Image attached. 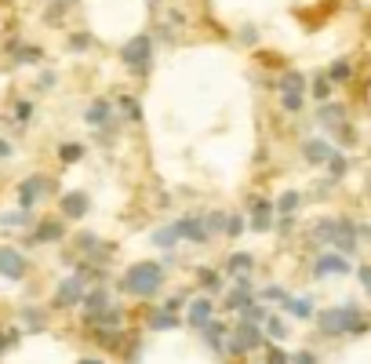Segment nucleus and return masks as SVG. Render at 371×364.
I'll return each mask as SVG.
<instances>
[{
    "label": "nucleus",
    "instance_id": "8",
    "mask_svg": "<svg viewBox=\"0 0 371 364\" xmlns=\"http://www.w3.org/2000/svg\"><path fill=\"white\" fill-rule=\"evenodd\" d=\"M48 189H51V182H48V179H44V175H33V179H26V182L18 186V204L30 211V208H33L44 194H48Z\"/></svg>",
    "mask_w": 371,
    "mask_h": 364
},
{
    "label": "nucleus",
    "instance_id": "52",
    "mask_svg": "<svg viewBox=\"0 0 371 364\" xmlns=\"http://www.w3.org/2000/svg\"><path fill=\"white\" fill-rule=\"evenodd\" d=\"M11 153H15V149H11V142H8V139H0V157H4V161H8Z\"/></svg>",
    "mask_w": 371,
    "mask_h": 364
},
{
    "label": "nucleus",
    "instance_id": "26",
    "mask_svg": "<svg viewBox=\"0 0 371 364\" xmlns=\"http://www.w3.org/2000/svg\"><path fill=\"white\" fill-rule=\"evenodd\" d=\"M277 88H280V92H302V95H306V77H302L298 70H288V73L277 80Z\"/></svg>",
    "mask_w": 371,
    "mask_h": 364
},
{
    "label": "nucleus",
    "instance_id": "19",
    "mask_svg": "<svg viewBox=\"0 0 371 364\" xmlns=\"http://www.w3.org/2000/svg\"><path fill=\"white\" fill-rule=\"evenodd\" d=\"M324 77L332 80V84H349V80H353V62H349V58H335L332 66H327Z\"/></svg>",
    "mask_w": 371,
    "mask_h": 364
},
{
    "label": "nucleus",
    "instance_id": "57",
    "mask_svg": "<svg viewBox=\"0 0 371 364\" xmlns=\"http://www.w3.org/2000/svg\"><path fill=\"white\" fill-rule=\"evenodd\" d=\"M367 189H371V186H367Z\"/></svg>",
    "mask_w": 371,
    "mask_h": 364
},
{
    "label": "nucleus",
    "instance_id": "33",
    "mask_svg": "<svg viewBox=\"0 0 371 364\" xmlns=\"http://www.w3.org/2000/svg\"><path fill=\"white\" fill-rule=\"evenodd\" d=\"M346 168H349V161L339 153V149H335V153L332 157H327V171H332V182H339L342 175H346Z\"/></svg>",
    "mask_w": 371,
    "mask_h": 364
},
{
    "label": "nucleus",
    "instance_id": "40",
    "mask_svg": "<svg viewBox=\"0 0 371 364\" xmlns=\"http://www.w3.org/2000/svg\"><path fill=\"white\" fill-rule=\"evenodd\" d=\"M313 237H317V241H332V237H335V219L317 222V226H313Z\"/></svg>",
    "mask_w": 371,
    "mask_h": 364
},
{
    "label": "nucleus",
    "instance_id": "32",
    "mask_svg": "<svg viewBox=\"0 0 371 364\" xmlns=\"http://www.w3.org/2000/svg\"><path fill=\"white\" fill-rule=\"evenodd\" d=\"M240 317L251 320V325H262V320H266L270 313H266V306H262V303H255V299H251V303H248L244 310H240Z\"/></svg>",
    "mask_w": 371,
    "mask_h": 364
},
{
    "label": "nucleus",
    "instance_id": "51",
    "mask_svg": "<svg viewBox=\"0 0 371 364\" xmlns=\"http://www.w3.org/2000/svg\"><path fill=\"white\" fill-rule=\"evenodd\" d=\"M357 277H360V284L367 288V295H371V266H360V270H357Z\"/></svg>",
    "mask_w": 371,
    "mask_h": 364
},
{
    "label": "nucleus",
    "instance_id": "38",
    "mask_svg": "<svg viewBox=\"0 0 371 364\" xmlns=\"http://www.w3.org/2000/svg\"><path fill=\"white\" fill-rule=\"evenodd\" d=\"M295 208H298V194H295V189H288V194L277 201V211H280V215H291Z\"/></svg>",
    "mask_w": 371,
    "mask_h": 364
},
{
    "label": "nucleus",
    "instance_id": "47",
    "mask_svg": "<svg viewBox=\"0 0 371 364\" xmlns=\"http://www.w3.org/2000/svg\"><path fill=\"white\" fill-rule=\"evenodd\" d=\"M26 219H30V211H26V208H18V211H11V215H4L0 222H8V226H18V222H26Z\"/></svg>",
    "mask_w": 371,
    "mask_h": 364
},
{
    "label": "nucleus",
    "instance_id": "31",
    "mask_svg": "<svg viewBox=\"0 0 371 364\" xmlns=\"http://www.w3.org/2000/svg\"><path fill=\"white\" fill-rule=\"evenodd\" d=\"M280 306L288 310V313H295V317H310V313H313V303H310V299H284Z\"/></svg>",
    "mask_w": 371,
    "mask_h": 364
},
{
    "label": "nucleus",
    "instance_id": "24",
    "mask_svg": "<svg viewBox=\"0 0 371 364\" xmlns=\"http://www.w3.org/2000/svg\"><path fill=\"white\" fill-rule=\"evenodd\" d=\"M70 8H73L70 0H51V4L44 8V23H48V26H58L62 18H65V11H70Z\"/></svg>",
    "mask_w": 371,
    "mask_h": 364
},
{
    "label": "nucleus",
    "instance_id": "16",
    "mask_svg": "<svg viewBox=\"0 0 371 364\" xmlns=\"http://www.w3.org/2000/svg\"><path fill=\"white\" fill-rule=\"evenodd\" d=\"M84 211H87V194H84V189H73V194L62 197V215L65 219H80Z\"/></svg>",
    "mask_w": 371,
    "mask_h": 364
},
{
    "label": "nucleus",
    "instance_id": "44",
    "mask_svg": "<svg viewBox=\"0 0 371 364\" xmlns=\"http://www.w3.org/2000/svg\"><path fill=\"white\" fill-rule=\"evenodd\" d=\"M204 222H208V233H218L226 226V215H222V211H211V215H204Z\"/></svg>",
    "mask_w": 371,
    "mask_h": 364
},
{
    "label": "nucleus",
    "instance_id": "12",
    "mask_svg": "<svg viewBox=\"0 0 371 364\" xmlns=\"http://www.w3.org/2000/svg\"><path fill=\"white\" fill-rule=\"evenodd\" d=\"M332 153H335V146L327 142V139H310V142L302 146V157L310 161V164H327V157H332Z\"/></svg>",
    "mask_w": 371,
    "mask_h": 364
},
{
    "label": "nucleus",
    "instance_id": "11",
    "mask_svg": "<svg viewBox=\"0 0 371 364\" xmlns=\"http://www.w3.org/2000/svg\"><path fill=\"white\" fill-rule=\"evenodd\" d=\"M332 273H349V259L346 255H320V259L313 263V277H332Z\"/></svg>",
    "mask_w": 371,
    "mask_h": 364
},
{
    "label": "nucleus",
    "instance_id": "10",
    "mask_svg": "<svg viewBox=\"0 0 371 364\" xmlns=\"http://www.w3.org/2000/svg\"><path fill=\"white\" fill-rule=\"evenodd\" d=\"M332 241L339 244L342 255H353V251H357V226L346 222V219H335V237H332Z\"/></svg>",
    "mask_w": 371,
    "mask_h": 364
},
{
    "label": "nucleus",
    "instance_id": "25",
    "mask_svg": "<svg viewBox=\"0 0 371 364\" xmlns=\"http://www.w3.org/2000/svg\"><path fill=\"white\" fill-rule=\"evenodd\" d=\"M251 299H255V295H251V291H248V284H237V288H233V291H229V295H226V306H229V310H237V313H240V310H244V306H248V303H251Z\"/></svg>",
    "mask_w": 371,
    "mask_h": 364
},
{
    "label": "nucleus",
    "instance_id": "54",
    "mask_svg": "<svg viewBox=\"0 0 371 364\" xmlns=\"http://www.w3.org/2000/svg\"><path fill=\"white\" fill-rule=\"evenodd\" d=\"M80 364H102V360H99V357H84Z\"/></svg>",
    "mask_w": 371,
    "mask_h": 364
},
{
    "label": "nucleus",
    "instance_id": "3",
    "mask_svg": "<svg viewBox=\"0 0 371 364\" xmlns=\"http://www.w3.org/2000/svg\"><path fill=\"white\" fill-rule=\"evenodd\" d=\"M161 284H164V266L161 263H135V266H127V273H124V291L135 295V299L157 295Z\"/></svg>",
    "mask_w": 371,
    "mask_h": 364
},
{
    "label": "nucleus",
    "instance_id": "56",
    "mask_svg": "<svg viewBox=\"0 0 371 364\" xmlns=\"http://www.w3.org/2000/svg\"><path fill=\"white\" fill-rule=\"evenodd\" d=\"M70 4H80V0H70Z\"/></svg>",
    "mask_w": 371,
    "mask_h": 364
},
{
    "label": "nucleus",
    "instance_id": "39",
    "mask_svg": "<svg viewBox=\"0 0 371 364\" xmlns=\"http://www.w3.org/2000/svg\"><path fill=\"white\" fill-rule=\"evenodd\" d=\"M22 320H26V328H30V332H40V328H44V313L33 310V306H30V310H22Z\"/></svg>",
    "mask_w": 371,
    "mask_h": 364
},
{
    "label": "nucleus",
    "instance_id": "1",
    "mask_svg": "<svg viewBox=\"0 0 371 364\" xmlns=\"http://www.w3.org/2000/svg\"><path fill=\"white\" fill-rule=\"evenodd\" d=\"M153 33H135V37H127L124 44H120V51H117V58L124 62V70L131 73V77H149V70H153Z\"/></svg>",
    "mask_w": 371,
    "mask_h": 364
},
{
    "label": "nucleus",
    "instance_id": "4",
    "mask_svg": "<svg viewBox=\"0 0 371 364\" xmlns=\"http://www.w3.org/2000/svg\"><path fill=\"white\" fill-rule=\"evenodd\" d=\"M113 120H117V113H113V102L109 99H92L87 102V110H84V124L87 127H99L102 132V127H109Z\"/></svg>",
    "mask_w": 371,
    "mask_h": 364
},
{
    "label": "nucleus",
    "instance_id": "48",
    "mask_svg": "<svg viewBox=\"0 0 371 364\" xmlns=\"http://www.w3.org/2000/svg\"><path fill=\"white\" fill-rule=\"evenodd\" d=\"M15 342H18V332H0V353L8 346H15Z\"/></svg>",
    "mask_w": 371,
    "mask_h": 364
},
{
    "label": "nucleus",
    "instance_id": "20",
    "mask_svg": "<svg viewBox=\"0 0 371 364\" xmlns=\"http://www.w3.org/2000/svg\"><path fill=\"white\" fill-rule=\"evenodd\" d=\"M80 306H84V313H99V310H106V306H109V291H106V288H92V291H84Z\"/></svg>",
    "mask_w": 371,
    "mask_h": 364
},
{
    "label": "nucleus",
    "instance_id": "21",
    "mask_svg": "<svg viewBox=\"0 0 371 364\" xmlns=\"http://www.w3.org/2000/svg\"><path fill=\"white\" fill-rule=\"evenodd\" d=\"M65 48H70L73 55H84V51H92V48H95V37L87 33V30H77V33L65 37Z\"/></svg>",
    "mask_w": 371,
    "mask_h": 364
},
{
    "label": "nucleus",
    "instance_id": "6",
    "mask_svg": "<svg viewBox=\"0 0 371 364\" xmlns=\"http://www.w3.org/2000/svg\"><path fill=\"white\" fill-rule=\"evenodd\" d=\"M26 255L18 248H0V277H8V281H22L26 277Z\"/></svg>",
    "mask_w": 371,
    "mask_h": 364
},
{
    "label": "nucleus",
    "instance_id": "55",
    "mask_svg": "<svg viewBox=\"0 0 371 364\" xmlns=\"http://www.w3.org/2000/svg\"><path fill=\"white\" fill-rule=\"evenodd\" d=\"M146 4H149V8H161V0H146Z\"/></svg>",
    "mask_w": 371,
    "mask_h": 364
},
{
    "label": "nucleus",
    "instance_id": "17",
    "mask_svg": "<svg viewBox=\"0 0 371 364\" xmlns=\"http://www.w3.org/2000/svg\"><path fill=\"white\" fill-rule=\"evenodd\" d=\"M317 120H320L324 127H335V124H342V120H346V106H342V102H320Z\"/></svg>",
    "mask_w": 371,
    "mask_h": 364
},
{
    "label": "nucleus",
    "instance_id": "37",
    "mask_svg": "<svg viewBox=\"0 0 371 364\" xmlns=\"http://www.w3.org/2000/svg\"><path fill=\"white\" fill-rule=\"evenodd\" d=\"M327 95H332V80H327L324 73L313 77V99H317V102H327Z\"/></svg>",
    "mask_w": 371,
    "mask_h": 364
},
{
    "label": "nucleus",
    "instance_id": "53",
    "mask_svg": "<svg viewBox=\"0 0 371 364\" xmlns=\"http://www.w3.org/2000/svg\"><path fill=\"white\" fill-rule=\"evenodd\" d=\"M295 364H317V357H313V353H298Z\"/></svg>",
    "mask_w": 371,
    "mask_h": 364
},
{
    "label": "nucleus",
    "instance_id": "34",
    "mask_svg": "<svg viewBox=\"0 0 371 364\" xmlns=\"http://www.w3.org/2000/svg\"><path fill=\"white\" fill-rule=\"evenodd\" d=\"M30 120H33V102H30V99H18V102H15V124L26 127Z\"/></svg>",
    "mask_w": 371,
    "mask_h": 364
},
{
    "label": "nucleus",
    "instance_id": "27",
    "mask_svg": "<svg viewBox=\"0 0 371 364\" xmlns=\"http://www.w3.org/2000/svg\"><path fill=\"white\" fill-rule=\"evenodd\" d=\"M84 153H87V149L80 142H62L58 146V161L62 164H77V161H84Z\"/></svg>",
    "mask_w": 371,
    "mask_h": 364
},
{
    "label": "nucleus",
    "instance_id": "42",
    "mask_svg": "<svg viewBox=\"0 0 371 364\" xmlns=\"http://www.w3.org/2000/svg\"><path fill=\"white\" fill-rule=\"evenodd\" d=\"M51 88H58V73L55 70H44L40 80H37V92H51Z\"/></svg>",
    "mask_w": 371,
    "mask_h": 364
},
{
    "label": "nucleus",
    "instance_id": "2",
    "mask_svg": "<svg viewBox=\"0 0 371 364\" xmlns=\"http://www.w3.org/2000/svg\"><path fill=\"white\" fill-rule=\"evenodd\" d=\"M317 325L324 335H364L371 325H367V317L357 310V306H332V310H324L317 317Z\"/></svg>",
    "mask_w": 371,
    "mask_h": 364
},
{
    "label": "nucleus",
    "instance_id": "43",
    "mask_svg": "<svg viewBox=\"0 0 371 364\" xmlns=\"http://www.w3.org/2000/svg\"><path fill=\"white\" fill-rule=\"evenodd\" d=\"M196 281H201L208 291H215V288H218V273H215V270H196Z\"/></svg>",
    "mask_w": 371,
    "mask_h": 364
},
{
    "label": "nucleus",
    "instance_id": "7",
    "mask_svg": "<svg viewBox=\"0 0 371 364\" xmlns=\"http://www.w3.org/2000/svg\"><path fill=\"white\" fill-rule=\"evenodd\" d=\"M175 233H179V237H186V241H193V244H208V241H211L208 222H204L201 215H186V219H179V222H175Z\"/></svg>",
    "mask_w": 371,
    "mask_h": 364
},
{
    "label": "nucleus",
    "instance_id": "15",
    "mask_svg": "<svg viewBox=\"0 0 371 364\" xmlns=\"http://www.w3.org/2000/svg\"><path fill=\"white\" fill-rule=\"evenodd\" d=\"M226 332H229V325H222V320H208V325L201 328V339L208 342L211 350H218L222 353V342H226Z\"/></svg>",
    "mask_w": 371,
    "mask_h": 364
},
{
    "label": "nucleus",
    "instance_id": "28",
    "mask_svg": "<svg viewBox=\"0 0 371 364\" xmlns=\"http://www.w3.org/2000/svg\"><path fill=\"white\" fill-rule=\"evenodd\" d=\"M149 328H157V332H168V328H179V317H175L171 310H157L149 317Z\"/></svg>",
    "mask_w": 371,
    "mask_h": 364
},
{
    "label": "nucleus",
    "instance_id": "13",
    "mask_svg": "<svg viewBox=\"0 0 371 364\" xmlns=\"http://www.w3.org/2000/svg\"><path fill=\"white\" fill-rule=\"evenodd\" d=\"M11 62H15V66H40V62H44V48L40 44H26V40H22V44L11 51Z\"/></svg>",
    "mask_w": 371,
    "mask_h": 364
},
{
    "label": "nucleus",
    "instance_id": "29",
    "mask_svg": "<svg viewBox=\"0 0 371 364\" xmlns=\"http://www.w3.org/2000/svg\"><path fill=\"white\" fill-rule=\"evenodd\" d=\"M251 263H255V259H251L248 251H237V255H229V259H226V270L240 277V273H248V270H251Z\"/></svg>",
    "mask_w": 371,
    "mask_h": 364
},
{
    "label": "nucleus",
    "instance_id": "23",
    "mask_svg": "<svg viewBox=\"0 0 371 364\" xmlns=\"http://www.w3.org/2000/svg\"><path fill=\"white\" fill-rule=\"evenodd\" d=\"M117 106L124 110V120H131V124H142V102H139L135 95H117Z\"/></svg>",
    "mask_w": 371,
    "mask_h": 364
},
{
    "label": "nucleus",
    "instance_id": "50",
    "mask_svg": "<svg viewBox=\"0 0 371 364\" xmlns=\"http://www.w3.org/2000/svg\"><path fill=\"white\" fill-rule=\"evenodd\" d=\"M182 303H186V295H171L168 303H164V310H171V313H175V310H182Z\"/></svg>",
    "mask_w": 371,
    "mask_h": 364
},
{
    "label": "nucleus",
    "instance_id": "5",
    "mask_svg": "<svg viewBox=\"0 0 371 364\" xmlns=\"http://www.w3.org/2000/svg\"><path fill=\"white\" fill-rule=\"evenodd\" d=\"M87 284H84V273H73V277H65V281L55 288V306H77L80 299H84Z\"/></svg>",
    "mask_w": 371,
    "mask_h": 364
},
{
    "label": "nucleus",
    "instance_id": "35",
    "mask_svg": "<svg viewBox=\"0 0 371 364\" xmlns=\"http://www.w3.org/2000/svg\"><path fill=\"white\" fill-rule=\"evenodd\" d=\"M175 241H179V233H175V222L153 233V244H157V248H175Z\"/></svg>",
    "mask_w": 371,
    "mask_h": 364
},
{
    "label": "nucleus",
    "instance_id": "9",
    "mask_svg": "<svg viewBox=\"0 0 371 364\" xmlns=\"http://www.w3.org/2000/svg\"><path fill=\"white\" fill-rule=\"evenodd\" d=\"M233 339L240 342V350H258L262 346V328L258 325H251V320H240V325L233 328Z\"/></svg>",
    "mask_w": 371,
    "mask_h": 364
},
{
    "label": "nucleus",
    "instance_id": "36",
    "mask_svg": "<svg viewBox=\"0 0 371 364\" xmlns=\"http://www.w3.org/2000/svg\"><path fill=\"white\" fill-rule=\"evenodd\" d=\"M262 325H266V335H270V339H284V335H288V325H284L280 317H266Z\"/></svg>",
    "mask_w": 371,
    "mask_h": 364
},
{
    "label": "nucleus",
    "instance_id": "18",
    "mask_svg": "<svg viewBox=\"0 0 371 364\" xmlns=\"http://www.w3.org/2000/svg\"><path fill=\"white\" fill-rule=\"evenodd\" d=\"M251 226L255 230H270L273 226V204L270 201H251Z\"/></svg>",
    "mask_w": 371,
    "mask_h": 364
},
{
    "label": "nucleus",
    "instance_id": "30",
    "mask_svg": "<svg viewBox=\"0 0 371 364\" xmlns=\"http://www.w3.org/2000/svg\"><path fill=\"white\" fill-rule=\"evenodd\" d=\"M302 102H306V95H302V92H280V106H284V113H302Z\"/></svg>",
    "mask_w": 371,
    "mask_h": 364
},
{
    "label": "nucleus",
    "instance_id": "14",
    "mask_svg": "<svg viewBox=\"0 0 371 364\" xmlns=\"http://www.w3.org/2000/svg\"><path fill=\"white\" fill-rule=\"evenodd\" d=\"M211 313H215V303L211 299H196V303L189 306V317H186V325H193L196 332H201L208 320H211Z\"/></svg>",
    "mask_w": 371,
    "mask_h": 364
},
{
    "label": "nucleus",
    "instance_id": "45",
    "mask_svg": "<svg viewBox=\"0 0 371 364\" xmlns=\"http://www.w3.org/2000/svg\"><path fill=\"white\" fill-rule=\"evenodd\" d=\"M266 364H291V357L284 353L280 346H270V353H266Z\"/></svg>",
    "mask_w": 371,
    "mask_h": 364
},
{
    "label": "nucleus",
    "instance_id": "46",
    "mask_svg": "<svg viewBox=\"0 0 371 364\" xmlns=\"http://www.w3.org/2000/svg\"><path fill=\"white\" fill-rule=\"evenodd\" d=\"M240 44H248V48L258 44V30L255 26H240Z\"/></svg>",
    "mask_w": 371,
    "mask_h": 364
},
{
    "label": "nucleus",
    "instance_id": "49",
    "mask_svg": "<svg viewBox=\"0 0 371 364\" xmlns=\"http://www.w3.org/2000/svg\"><path fill=\"white\" fill-rule=\"evenodd\" d=\"M262 295H266L270 303H284V299H288V291H284V288H266Z\"/></svg>",
    "mask_w": 371,
    "mask_h": 364
},
{
    "label": "nucleus",
    "instance_id": "41",
    "mask_svg": "<svg viewBox=\"0 0 371 364\" xmlns=\"http://www.w3.org/2000/svg\"><path fill=\"white\" fill-rule=\"evenodd\" d=\"M222 233H226V237H240V233H244V219H240V215H226Z\"/></svg>",
    "mask_w": 371,
    "mask_h": 364
},
{
    "label": "nucleus",
    "instance_id": "22",
    "mask_svg": "<svg viewBox=\"0 0 371 364\" xmlns=\"http://www.w3.org/2000/svg\"><path fill=\"white\" fill-rule=\"evenodd\" d=\"M33 241H40V244L62 241V222H55V219H44V222L37 226V233H33Z\"/></svg>",
    "mask_w": 371,
    "mask_h": 364
}]
</instances>
